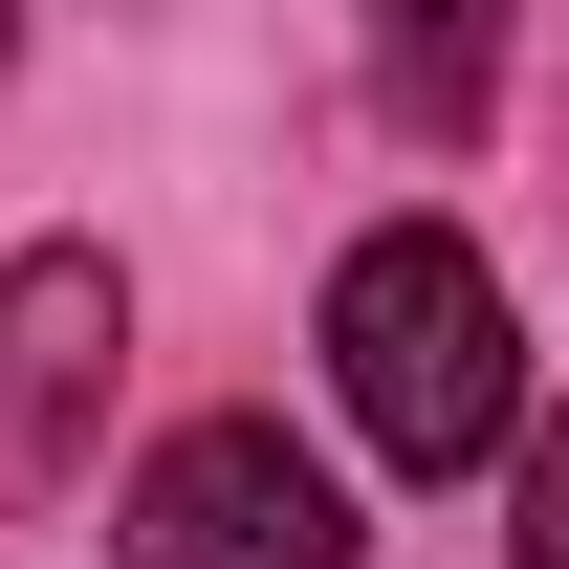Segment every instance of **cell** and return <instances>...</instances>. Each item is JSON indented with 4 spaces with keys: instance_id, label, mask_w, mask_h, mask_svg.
<instances>
[{
    "instance_id": "6da1fadb",
    "label": "cell",
    "mask_w": 569,
    "mask_h": 569,
    "mask_svg": "<svg viewBox=\"0 0 569 569\" xmlns=\"http://www.w3.org/2000/svg\"><path fill=\"white\" fill-rule=\"evenodd\" d=\"M329 372H351V438L395 482H460V460L526 438V329L460 263V219H372L351 263H329Z\"/></svg>"
},
{
    "instance_id": "7a4b0ae2",
    "label": "cell",
    "mask_w": 569,
    "mask_h": 569,
    "mask_svg": "<svg viewBox=\"0 0 569 569\" xmlns=\"http://www.w3.org/2000/svg\"><path fill=\"white\" fill-rule=\"evenodd\" d=\"M132 569H351V482L284 417H176L132 482Z\"/></svg>"
},
{
    "instance_id": "3957f363",
    "label": "cell",
    "mask_w": 569,
    "mask_h": 569,
    "mask_svg": "<svg viewBox=\"0 0 569 569\" xmlns=\"http://www.w3.org/2000/svg\"><path fill=\"white\" fill-rule=\"evenodd\" d=\"M110 351H132V307L88 241H22L0 263V482H44L88 417H110Z\"/></svg>"
},
{
    "instance_id": "277c9868",
    "label": "cell",
    "mask_w": 569,
    "mask_h": 569,
    "mask_svg": "<svg viewBox=\"0 0 569 569\" xmlns=\"http://www.w3.org/2000/svg\"><path fill=\"white\" fill-rule=\"evenodd\" d=\"M482 67H503V0H372V88H395V132H482Z\"/></svg>"
},
{
    "instance_id": "5b68a950",
    "label": "cell",
    "mask_w": 569,
    "mask_h": 569,
    "mask_svg": "<svg viewBox=\"0 0 569 569\" xmlns=\"http://www.w3.org/2000/svg\"><path fill=\"white\" fill-rule=\"evenodd\" d=\"M503 460H526V569H569V417H526Z\"/></svg>"
}]
</instances>
